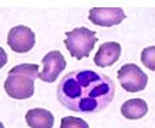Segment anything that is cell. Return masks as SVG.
<instances>
[{"label": "cell", "instance_id": "5", "mask_svg": "<svg viewBox=\"0 0 155 128\" xmlns=\"http://www.w3.org/2000/svg\"><path fill=\"white\" fill-rule=\"evenodd\" d=\"M35 44V35L26 26H16L8 34V45L16 53L23 54L29 51Z\"/></svg>", "mask_w": 155, "mask_h": 128}, {"label": "cell", "instance_id": "6", "mask_svg": "<svg viewBox=\"0 0 155 128\" xmlns=\"http://www.w3.org/2000/svg\"><path fill=\"white\" fill-rule=\"evenodd\" d=\"M89 21L97 26L112 27L120 25L126 15L121 8H93L89 11Z\"/></svg>", "mask_w": 155, "mask_h": 128}, {"label": "cell", "instance_id": "11", "mask_svg": "<svg viewBox=\"0 0 155 128\" xmlns=\"http://www.w3.org/2000/svg\"><path fill=\"white\" fill-rule=\"evenodd\" d=\"M60 128H89V126L82 118L74 117V116H66L61 120Z\"/></svg>", "mask_w": 155, "mask_h": 128}, {"label": "cell", "instance_id": "7", "mask_svg": "<svg viewBox=\"0 0 155 128\" xmlns=\"http://www.w3.org/2000/svg\"><path fill=\"white\" fill-rule=\"evenodd\" d=\"M42 64H43V71L39 72V78L43 82H48V83L55 82L59 74L66 67V60L64 55L58 50L49 51L43 57Z\"/></svg>", "mask_w": 155, "mask_h": 128}, {"label": "cell", "instance_id": "10", "mask_svg": "<svg viewBox=\"0 0 155 128\" xmlns=\"http://www.w3.org/2000/svg\"><path fill=\"white\" fill-rule=\"evenodd\" d=\"M148 112V104L142 99H130L121 106V113L127 120H139Z\"/></svg>", "mask_w": 155, "mask_h": 128}, {"label": "cell", "instance_id": "4", "mask_svg": "<svg viewBox=\"0 0 155 128\" xmlns=\"http://www.w3.org/2000/svg\"><path fill=\"white\" fill-rule=\"evenodd\" d=\"M117 78L121 87L130 93L144 90L148 84V76L134 64L124 65L117 72Z\"/></svg>", "mask_w": 155, "mask_h": 128}, {"label": "cell", "instance_id": "2", "mask_svg": "<svg viewBox=\"0 0 155 128\" xmlns=\"http://www.w3.org/2000/svg\"><path fill=\"white\" fill-rule=\"evenodd\" d=\"M39 67L35 64H22L9 71L4 83L6 94L16 100L28 99L34 94V80L39 77Z\"/></svg>", "mask_w": 155, "mask_h": 128}, {"label": "cell", "instance_id": "1", "mask_svg": "<svg viewBox=\"0 0 155 128\" xmlns=\"http://www.w3.org/2000/svg\"><path fill=\"white\" fill-rule=\"evenodd\" d=\"M115 85L110 77L91 70H77L66 74L58 88V99L78 113H95L114 99Z\"/></svg>", "mask_w": 155, "mask_h": 128}, {"label": "cell", "instance_id": "9", "mask_svg": "<svg viewBox=\"0 0 155 128\" xmlns=\"http://www.w3.org/2000/svg\"><path fill=\"white\" fill-rule=\"evenodd\" d=\"M26 122L31 128H53L54 116L44 109H31L26 113Z\"/></svg>", "mask_w": 155, "mask_h": 128}, {"label": "cell", "instance_id": "8", "mask_svg": "<svg viewBox=\"0 0 155 128\" xmlns=\"http://www.w3.org/2000/svg\"><path fill=\"white\" fill-rule=\"evenodd\" d=\"M121 55V45L116 41H107L101 44L94 56V64L99 67L114 65Z\"/></svg>", "mask_w": 155, "mask_h": 128}, {"label": "cell", "instance_id": "12", "mask_svg": "<svg viewBox=\"0 0 155 128\" xmlns=\"http://www.w3.org/2000/svg\"><path fill=\"white\" fill-rule=\"evenodd\" d=\"M140 61L143 62V65L151 70L155 71V47H148L142 51L140 55Z\"/></svg>", "mask_w": 155, "mask_h": 128}, {"label": "cell", "instance_id": "3", "mask_svg": "<svg viewBox=\"0 0 155 128\" xmlns=\"http://www.w3.org/2000/svg\"><path fill=\"white\" fill-rule=\"evenodd\" d=\"M97 41L98 38L95 37L94 31H91L86 27H80L71 32H67L64 43L72 57L82 60L83 57L89 56Z\"/></svg>", "mask_w": 155, "mask_h": 128}]
</instances>
